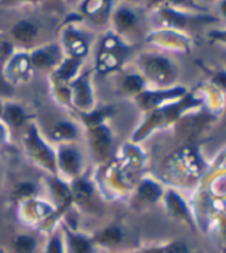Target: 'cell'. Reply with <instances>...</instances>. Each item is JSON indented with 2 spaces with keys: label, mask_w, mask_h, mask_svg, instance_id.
Listing matches in <instances>:
<instances>
[{
  "label": "cell",
  "mask_w": 226,
  "mask_h": 253,
  "mask_svg": "<svg viewBox=\"0 0 226 253\" xmlns=\"http://www.w3.org/2000/svg\"><path fill=\"white\" fill-rule=\"evenodd\" d=\"M208 2H212V3H214V2H216V0H208Z\"/></svg>",
  "instance_id": "48"
},
{
  "label": "cell",
  "mask_w": 226,
  "mask_h": 253,
  "mask_svg": "<svg viewBox=\"0 0 226 253\" xmlns=\"http://www.w3.org/2000/svg\"><path fill=\"white\" fill-rule=\"evenodd\" d=\"M165 187L166 185L154 176L142 174L128 196L129 209L134 211H145L157 206L159 202H161Z\"/></svg>",
  "instance_id": "12"
},
{
  "label": "cell",
  "mask_w": 226,
  "mask_h": 253,
  "mask_svg": "<svg viewBox=\"0 0 226 253\" xmlns=\"http://www.w3.org/2000/svg\"><path fill=\"white\" fill-rule=\"evenodd\" d=\"M39 193V184L34 181H20L14 187L11 188L9 193V201L14 202V204H22L25 201H30L32 198H37Z\"/></svg>",
  "instance_id": "30"
},
{
  "label": "cell",
  "mask_w": 226,
  "mask_h": 253,
  "mask_svg": "<svg viewBox=\"0 0 226 253\" xmlns=\"http://www.w3.org/2000/svg\"><path fill=\"white\" fill-rule=\"evenodd\" d=\"M206 162L200 153L197 142H186L177 148L161 164V182H169L172 188H190L200 182Z\"/></svg>",
  "instance_id": "2"
},
{
  "label": "cell",
  "mask_w": 226,
  "mask_h": 253,
  "mask_svg": "<svg viewBox=\"0 0 226 253\" xmlns=\"http://www.w3.org/2000/svg\"><path fill=\"white\" fill-rule=\"evenodd\" d=\"M39 2H48V3H54V2H59V0H39Z\"/></svg>",
  "instance_id": "45"
},
{
  "label": "cell",
  "mask_w": 226,
  "mask_h": 253,
  "mask_svg": "<svg viewBox=\"0 0 226 253\" xmlns=\"http://www.w3.org/2000/svg\"><path fill=\"white\" fill-rule=\"evenodd\" d=\"M83 131L90 153L97 162V166H102V164H106L116 158L119 147L116 142L114 130L111 128L109 122L90 126V128H85Z\"/></svg>",
  "instance_id": "9"
},
{
  "label": "cell",
  "mask_w": 226,
  "mask_h": 253,
  "mask_svg": "<svg viewBox=\"0 0 226 253\" xmlns=\"http://www.w3.org/2000/svg\"><path fill=\"white\" fill-rule=\"evenodd\" d=\"M43 253H65L64 233H62V229H60V222L56 229H53L51 232H49Z\"/></svg>",
  "instance_id": "35"
},
{
  "label": "cell",
  "mask_w": 226,
  "mask_h": 253,
  "mask_svg": "<svg viewBox=\"0 0 226 253\" xmlns=\"http://www.w3.org/2000/svg\"><path fill=\"white\" fill-rule=\"evenodd\" d=\"M2 110H3V99H0V118H2Z\"/></svg>",
  "instance_id": "44"
},
{
  "label": "cell",
  "mask_w": 226,
  "mask_h": 253,
  "mask_svg": "<svg viewBox=\"0 0 226 253\" xmlns=\"http://www.w3.org/2000/svg\"><path fill=\"white\" fill-rule=\"evenodd\" d=\"M165 5L188 12H208L202 0H166Z\"/></svg>",
  "instance_id": "36"
},
{
  "label": "cell",
  "mask_w": 226,
  "mask_h": 253,
  "mask_svg": "<svg viewBox=\"0 0 226 253\" xmlns=\"http://www.w3.org/2000/svg\"><path fill=\"white\" fill-rule=\"evenodd\" d=\"M11 246L14 253H34L37 249V239L32 235L20 233L12 238Z\"/></svg>",
  "instance_id": "34"
},
{
  "label": "cell",
  "mask_w": 226,
  "mask_h": 253,
  "mask_svg": "<svg viewBox=\"0 0 226 253\" xmlns=\"http://www.w3.org/2000/svg\"><path fill=\"white\" fill-rule=\"evenodd\" d=\"M143 11L142 6L117 2L111 14L109 30L128 43L135 45L137 41H143L148 33L143 25Z\"/></svg>",
  "instance_id": "6"
},
{
  "label": "cell",
  "mask_w": 226,
  "mask_h": 253,
  "mask_svg": "<svg viewBox=\"0 0 226 253\" xmlns=\"http://www.w3.org/2000/svg\"><path fill=\"white\" fill-rule=\"evenodd\" d=\"M200 108H203V100L195 88H193V90H190L180 99L172 100V102L163 105L160 108L143 113L142 121L134 128L129 141L142 145L146 139H149L154 133L166 130V128H174L175 124L183 116L194 113Z\"/></svg>",
  "instance_id": "1"
},
{
  "label": "cell",
  "mask_w": 226,
  "mask_h": 253,
  "mask_svg": "<svg viewBox=\"0 0 226 253\" xmlns=\"http://www.w3.org/2000/svg\"><path fill=\"white\" fill-rule=\"evenodd\" d=\"M206 41L214 43V45H220V46L226 48V27L208 30L206 31Z\"/></svg>",
  "instance_id": "38"
},
{
  "label": "cell",
  "mask_w": 226,
  "mask_h": 253,
  "mask_svg": "<svg viewBox=\"0 0 226 253\" xmlns=\"http://www.w3.org/2000/svg\"><path fill=\"white\" fill-rule=\"evenodd\" d=\"M28 53L31 57L34 71H43L46 74L51 73L65 57V53L59 42H48L42 45H35Z\"/></svg>",
  "instance_id": "18"
},
{
  "label": "cell",
  "mask_w": 226,
  "mask_h": 253,
  "mask_svg": "<svg viewBox=\"0 0 226 253\" xmlns=\"http://www.w3.org/2000/svg\"><path fill=\"white\" fill-rule=\"evenodd\" d=\"M212 236L222 252L226 253V213L217 211L212 218Z\"/></svg>",
  "instance_id": "32"
},
{
  "label": "cell",
  "mask_w": 226,
  "mask_h": 253,
  "mask_svg": "<svg viewBox=\"0 0 226 253\" xmlns=\"http://www.w3.org/2000/svg\"><path fill=\"white\" fill-rule=\"evenodd\" d=\"M39 0H0V6L12 9V8H22V6H35L39 5Z\"/></svg>",
  "instance_id": "39"
},
{
  "label": "cell",
  "mask_w": 226,
  "mask_h": 253,
  "mask_svg": "<svg viewBox=\"0 0 226 253\" xmlns=\"http://www.w3.org/2000/svg\"><path fill=\"white\" fill-rule=\"evenodd\" d=\"M85 60L77 57L65 56L59 65L48 74V85L51 84H71L72 79L79 76V73L83 70Z\"/></svg>",
  "instance_id": "28"
},
{
  "label": "cell",
  "mask_w": 226,
  "mask_h": 253,
  "mask_svg": "<svg viewBox=\"0 0 226 253\" xmlns=\"http://www.w3.org/2000/svg\"><path fill=\"white\" fill-rule=\"evenodd\" d=\"M119 2H127V3H131L135 6H142V0H119Z\"/></svg>",
  "instance_id": "42"
},
{
  "label": "cell",
  "mask_w": 226,
  "mask_h": 253,
  "mask_svg": "<svg viewBox=\"0 0 226 253\" xmlns=\"http://www.w3.org/2000/svg\"><path fill=\"white\" fill-rule=\"evenodd\" d=\"M153 12L154 17L159 20L160 28L177 30L191 36L198 28L217 22V17L214 14H209V12H188V11L174 9L168 5H163Z\"/></svg>",
  "instance_id": "8"
},
{
  "label": "cell",
  "mask_w": 226,
  "mask_h": 253,
  "mask_svg": "<svg viewBox=\"0 0 226 253\" xmlns=\"http://www.w3.org/2000/svg\"><path fill=\"white\" fill-rule=\"evenodd\" d=\"M46 192L49 193V202L54 206L57 214L62 218L64 213L72 207V192L68 181L59 178V176H49L43 179Z\"/></svg>",
  "instance_id": "21"
},
{
  "label": "cell",
  "mask_w": 226,
  "mask_h": 253,
  "mask_svg": "<svg viewBox=\"0 0 226 253\" xmlns=\"http://www.w3.org/2000/svg\"><path fill=\"white\" fill-rule=\"evenodd\" d=\"M188 91H190V88L180 84L171 88H146L139 96H135L132 99V102L137 107V110L143 115V113L160 108L163 105L172 102V100L180 99Z\"/></svg>",
  "instance_id": "15"
},
{
  "label": "cell",
  "mask_w": 226,
  "mask_h": 253,
  "mask_svg": "<svg viewBox=\"0 0 226 253\" xmlns=\"http://www.w3.org/2000/svg\"><path fill=\"white\" fill-rule=\"evenodd\" d=\"M60 229L64 233L65 253H94V243L91 235H86L79 229H71L60 221Z\"/></svg>",
  "instance_id": "25"
},
{
  "label": "cell",
  "mask_w": 226,
  "mask_h": 253,
  "mask_svg": "<svg viewBox=\"0 0 226 253\" xmlns=\"http://www.w3.org/2000/svg\"><path fill=\"white\" fill-rule=\"evenodd\" d=\"M49 96L62 108L71 111V88L69 84H51L49 85Z\"/></svg>",
  "instance_id": "33"
},
{
  "label": "cell",
  "mask_w": 226,
  "mask_h": 253,
  "mask_svg": "<svg viewBox=\"0 0 226 253\" xmlns=\"http://www.w3.org/2000/svg\"><path fill=\"white\" fill-rule=\"evenodd\" d=\"M214 9H216V17L217 20H222L226 27V0H216L214 2Z\"/></svg>",
  "instance_id": "40"
},
{
  "label": "cell",
  "mask_w": 226,
  "mask_h": 253,
  "mask_svg": "<svg viewBox=\"0 0 226 253\" xmlns=\"http://www.w3.org/2000/svg\"><path fill=\"white\" fill-rule=\"evenodd\" d=\"M9 130H23L31 121H34V115L19 100L6 99L3 100L2 118H0Z\"/></svg>",
  "instance_id": "23"
},
{
  "label": "cell",
  "mask_w": 226,
  "mask_h": 253,
  "mask_svg": "<svg viewBox=\"0 0 226 253\" xmlns=\"http://www.w3.org/2000/svg\"><path fill=\"white\" fill-rule=\"evenodd\" d=\"M69 185L72 192V207H80L86 210L97 209V199H100V193L93 178L85 173L80 178L71 181Z\"/></svg>",
  "instance_id": "20"
},
{
  "label": "cell",
  "mask_w": 226,
  "mask_h": 253,
  "mask_svg": "<svg viewBox=\"0 0 226 253\" xmlns=\"http://www.w3.org/2000/svg\"><path fill=\"white\" fill-rule=\"evenodd\" d=\"M8 34L9 42L16 46V49L30 51L37 45V39L40 34V23L34 19H20L11 25Z\"/></svg>",
  "instance_id": "19"
},
{
  "label": "cell",
  "mask_w": 226,
  "mask_h": 253,
  "mask_svg": "<svg viewBox=\"0 0 226 253\" xmlns=\"http://www.w3.org/2000/svg\"><path fill=\"white\" fill-rule=\"evenodd\" d=\"M161 204L165 207V211L175 221H179L180 224L190 227L191 230L197 232L198 230V219L195 216V213L193 207L188 202L177 188L172 187H165V192L161 196Z\"/></svg>",
  "instance_id": "16"
},
{
  "label": "cell",
  "mask_w": 226,
  "mask_h": 253,
  "mask_svg": "<svg viewBox=\"0 0 226 253\" xmlns=\"http://www.w3.org/2000/svg\"><path fill=\"white\" fill-rule=\"evenodd\" d=\"M135 68L148 84V88H171L179 85L180 65L169 54L143 51L135 57Z\"/></svg>",
  "instance_id": "4"
},
{
  "label": "cell",
  "mask_w": 226,
  "mask_h": 253,
  "mask_svg": "<svg viewBox=\"0 0 226 253\" xmlns=\"http://www.w3.org/2000/svg\"><path fill=\"white\" fill-rule=\"evenodd\" d=\"M119 0H80L77 12L82 16L83 23H88L93 30L108 31L112 9Z\"/></svg>",
  "instance_id": "14"
},
{
  "label": "cell",
  "mask_w": 226,
  "mask_h": 253,
  "mask_svg": "<svg viewBox=\"0 0 226 253\" xmlns=\"http://www.w3.org/2000/svg\"><path fill=\"white\" fill-rule=\"evenodd\" d=\"M5 39V36L2 34V31H0V43H2V41Z\"/></svg>",
  "instance_id": "47"
},
{
  "label": "cell",
  "mask_w": 226,
  "mask_h": 253,
  "mask_svg": "<svg viewBox=\"0 0 226 253\" xmlns=\"http://www.w3.org/2000/svg\"><path fill=\"white\" fill-rule=\"evenodd\" d=\"M219 119H222V124L226 125V107H225V110H223V113H222V116H220Z\"/></svg>",
  "instance_id": "43"
},
{
  "label": "cell",
  "mask_w": 226,
  "mask_h": 253,
  "mask_svg": "<svg viewBox=\"0 0 226 253\" xmlns=\"http://www.w3.org/2000/svg\"><path fill=\"white\" fill-rule=\"evenodd\" d=\"M66 2H69V3H72V5H77L80 0H66Z\"/></svg>",
  "instance_id": "46"
},
{
  "label": "cell",
  "mask_w": 226,
  "mask_h": 253,
  "mask_svg": "<svg viewBox=\"0 0 226 253\" xmlns=\"http://www.w3.org/2000/svg\"><path fill=\"white\" fill-rule=\"evenodd\" d=\"M96 247H102L108 250H114L122 246L125 239V229L119 222H111L102 227L98 232L91 235Z\"/></svg>",
  "instance_id": "29"
},
{
  "label": "cell",
  "mask_w": 226,
  "mask_h": 253,
  "mask_svg": "<svg viewBox=\"0 0 226 253\" xmlns=\"http://www.w3.org/2000/svg\"><path fill=\"white\" fill-rule=\"evenodd\" d=\"M148 88L146 81L143 79V76L137 71V68H127L120 70L116 74V93L120 97L125 99H134L135 96H139L143 90Z\"/></svg>",
  "instance_id": "22"
},
{
  "label": "cell",
  "mask_w": 226,
  "mask_h": 253,
  "mask_svg": "<svg viewBox=\"0 0 226 253\" xmlns=\"http://www.w3.org/2000/svg\"><path fill=\"white\" fill-rule=\"evenodd\" d=\"M74 118L77 119L82 130L90 128L94 125H100L109 122L112 118L116 116V107L112 104H97L93 110L90 111H74Z\"/></svg>",
  "instance_id": "27"
},
{
  "label": "cell",
  "mask_w": 226,
  "mask_h": 253,
  "mask_svg": "<svg viewBox=\"0 0 226 253\" xmlns=\"http://www.w3.org/2000/svg\"><path fill=\"white\" fill-rule=\"evenodd\" d=\"M143 42L149 46L160 49V51L177 54H190L195 46V41L191 34L160 27L156 30H149Z\"/></svg>",
  "instance_id": "10"
},
{
  "label": "cell",
  "mask_w": 226,
  "mask_h": 253,
  "mask_svg": "<svg viewBox=\"0 0 226 253\" xmlns=\"http://www.w3.org/2000/svg\"><path fill=\"white\" fill-rule=\"evenodd\" d=\"M57 176L68 182L86 173V158L79 142L56 145Z\"/></svg>",
  "instance_id": "11"
},
{
  "label": "cell",
  "mask_w": 226,
  "mask_h": 253,
  "mask_svg": "<svg viewBox=\"0 0 226 253\" xmlns=\"http://www.w3.org/2000/svg\"><path fill=\"white\" fill-rule=\"evenodd\" d=\"M134 53V45L123 41L122 37L114 34L111 30L103 31L96 42L94 49V74L106 76L117 74L125 68L128 59Z\"/></svg>",
  "instance_id": "3"
},
{
  "label": "cell",
  "mask_w": 226,
  "mask_h": 253,
  "mask_svg": "<svg viewBox=\"0 0 226 253\" xmlns=\"http://www.w3.org/2000/svg\"><path fill=\"white\" fill-rule=\"evenodd\" d=\"M9 145V128L0 121V150Z\"/></svg>",
  "instance_id": "41"
},
{
  "label": "cell",
  "mask_w": 226,
  "mask_h": 253,
  "mask_svg": "<svg viewBox=\"0 0 226 253\" xmlns=\"http://www.w3.org/2000/svg\"><path fill=\"white\" fill-rule=\"evenodd\" d=\"M3 74L6 82L14 88L17 85L28 84L34 76L30 53L25 51V49H14L5 60Z\"/></svg>",
  "instance_id": "17"
},
{
  "label": "cell",
  "mask_w": 226,
  "mask_h": 253,
  "mask_svg": "<svg viewBox=\"0 0 226 253\" xmlns=\"http://www.w3.org/2000/svg\"><path fill=\"white\" fill-rule=\"evenodd\" d=\"M161 253H193V250L183 239H174L161 246Z\"/></svg>",
  "instance_id": "37"
},
{
  "label": "cell",
  "mask_w": 226,
  "mask_h": 253,
  "mask_svg": "<svg viewBox=\"0 0 226 253\" xmlns=\"http://www.w3.org/2000/svg\"><path fill=\"white\" fill-rule=\"evenodd\" d=\"M22 131V147L28 161L46 174L57 176L56 145L42 134L35 121H31Z\"/></svg>",
  "instance_id": "5"
},
{
  "label": "cell",
  "mask_w": 226,
  "mask_h": 253,
  "mask_svg": "<svg viewBox=\"0 0 226 253\" xmlns=\"http://www.w3.org/2000/svg\"><path fill=\"white\" fill-rule=\"evenodd\" d=\"M0 253H5V250H0Z\"/></svg>",
  "instance_id": "49"
},
{
  "label": "cell",
  "mask_w": 226,
  "mask_h": 253,
  "mask_svg": "<svg viewBox=\"0 0 226 253\" xmlns=\"http://www.w3.org/2000/svg\"><path fill=\"white\" fill-rule=\"evenodd\" d=\"M82 137V126L77 121L59 119L51 125L49 130V142L53 145L79 142Z\"/></svg>",
  "instance_id": "24"
},
{
  "label": "cell",
  "mask_w": 226,
  "mask_h": 253,
  "mask_svg": "<svg viewBox=\"0 0 226 253\" xmlns=\"http://www.w3.org/2000/svg\"><path fill=\"white\" fill-rule=\"evenodd\" d=\"M195 90L198 91L200 97L203 100V108L219 119L226 107V93L222 91L220 88L208 84L206 81L198 84L195 86Z\"/></svg>",
  "instance_id": "26"
},
{
  "label": "cell",
  "mask_w": 226,
  "mask_h": 253,
  "mask_svg": "<svg viewBox=\"0 0 226 253\" xmlns=\"http://www.w3.org/2000/svg\"><path fill=\"white\" fill-rule=\"evenodd\" d=\"M198 68L206 74V82L220 88L222 91L226 93V65L223 67H216V65H208V63L195 62Z\"/></svg>",
  "instance_id": "31"
},
{
  "label": "cell",
  "mask_w": 226,
  "mask_h": 253,
  "mask_svg": "<svg viewBox=\"0 0 226 253\" xmlns=\"http://www.w3.org/2000/svg\"><path fill=\"white\" fill-rule=\"evenodd\" d=\"M83 23L82 16L77 11L71 12L66 16L60 27V46L64 49L65 56L86 59L91 53V48L94 45L96 37L93 31L82 30L80 25Z\"/></svg>",
  "instance_id": "7"
},
{
  "label": "cell",
  "mask_w": 226,
  "mask_h": 253,
  "mask_svg": "<svg viewBox=\"0 0 226 253\" xmlns=\"http://www.w3.org/2000/svg\"><path fill=\"white\" fill-rule=\"evenodd\" d=\"M93 68L82 70L75 79L71 81V111H90L98 102L93 84Z\"/></svg>",
  "instance_id": "13"
}]
</instances>
